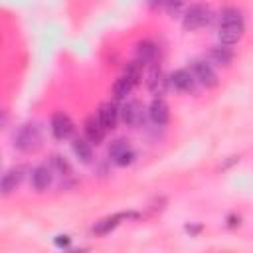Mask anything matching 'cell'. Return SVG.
Returning <instances> with one entry per match:
<instances>
[{
	"instance_id": "24",
	"label": "cell",
	"mask_w": 253,
	"mask_h": 253,
	"mask_svg": "<svg viewBox=\"0 0 253 253\" xmlns=\"http://www.w3.org/2000/svg\"><path fill=\"white\" fill-rule=\"evenodd\" d=\"M69 243H71V237L69 235H57L55 237V245L57 247H67Z\"/></svg>"
},
{
	"instance_id": "22",
	"label": "cell",
	"mask_w": 253,
	"mask_h": 253,
	"mask_svg": "<svg viewBox=\"0 0 253 253\" xmlns=\"http://www.w3.org/2000/svg\"><path fill=\"white\" fill-rule=\"evenodd\" d=\"M237 22H243V16L237 8H223L221 14H219V26L223 24H237Z\"/></svg>"
},
{
	"instance_id": "23",
	"label": "cell",
	"mask_w": 253,
	"mask_h": 253,
	"mask_svg": "<svg viewBox=\"0 0 253 253\" xmlns=\"http://www.w3.org/2000/svg\"><path fill=\"white\" fill-rule=\"evenodd\" d=\"M166 12H168V16H180V14H184L186 12V6H184V0H168V4H166V8H164Z\"/></svg>"
},
{
	"instance_id": "2",
	"label": "cell",
	"mask_w": 253,
	"mask_h": 253,
	"mask_svg": "<svg viewBox=\"0 0 253 253\" xmlns=\"http://www.w3.org/2000/svg\"><path fill=\"white\" fill-rule=\"evenodd\" d=\"M210 22H211V10L206 4H192L184 12L182 26L188 32H196V30H202L204 26H208Z\"/></svg>"
},
{
	"instance_id": "20",
	"label": "cell",
	"mask_w": 253,
	"mask_h": 253,
	"mask_svg": "<svg viewBox=\"0 0 253 253\" xmlns=\"http://www.w3.org/2000/svg\"><path fill=\"white\" fill-rule=\"evenodd\" d=\"M123 75H125L128 81H132V85L136 87V85L140 83V79H142V63L136 61V59L128 61V63L125 65V69H123Z\"/></svg>"
},
{
	"instance_id": "16",
	"label": "cell",
	"mask_w": 253,
	"mask_h": 253,
	"mask_svg": "<svg viewBox=\"0 0 253 253\" xmlns=\"http://www.w3.org/2000/svg\"><path fill=\"white\" fill-rule=\"evenodd\" d=\"M132 215H134V213H115V215H107V217L95 221V225H93V233H95V235H107V233H111V231L121 223V219H125V217H132Z\"/></svg>"
},
{
	"instance_id": "13",
	"label": "cell",
	"mask_w": 253,
	"mask_h": 253,
	"mask_svg": "<svg viewBox=\"0 0 253 253\" xmlns=\"http://www.w3.org/2000/svg\"><path fill=\"white\" fill-rule=\"evenodd\" d=\"M121 111V121L126 125V126H134L140 123L142 119V107L136 99H128L123 103V107L119 109Z\"/></svg>"
},
{
	"instance_id": "10",
	"label": "cell",
	"mask_w": 253,
	"mask_h": 253,
	"mask_svg": "<svg viewBox=\"0 0 253 253\" xmlns=\"http://www.w3.org/2000/svg\"><path fill=\"white\" fill-rule=\"evenodd\" d=\"M134 55H136V61H140L142 65H156L158 45L152 40H140L134 47Z\"/></svg>"
},
{
	"instance_id": "6",
	"label": "cell",
	"mask_w": 253,
	"mask_h": 253,
	"mask_svg": "<svg viewBox=\"0 0 253 253\" xmlns=\"http://www.w3.org/2000/svg\"><path fill=\"white\" fill-rule=\"evenodd\" d=\"M168 79H170V87L180 91V93H192L196 89V83H198L196 75L188 69H176L170 73Z\"/></svg>"
},
{
	"instance_id": "17",
	"label": "cell",
	"mask_w": 253,
	"mask_h": 253,
	"mask_svg": "<svg viewBox=\"0 0 253 253\" xmlns=\"http://www.w3.org/2000/svg\"><path fill=\"white\" fill-rule=\"evenodd\" d=\"M208 57H210L211 63H215V65H219V67H227V65L233 61V51H231L227 45L219 43V45H213V47L210 49Z\"/></svg>"
},
{
	"instance_id": "19",
	"label": "cell",
	"mask_w": 253,
	"mask_h": 253,
	"mask_svg": "<svg viewBox=\"0 0 253 253\" xmlns=\"http://www.w3.org/2000/svg\"><path fill=\"white\" fill-rule=\"evenodd\" d=\"M132 89H134L132 81H128L125 75H121V77L113 83V97H115L117 101H123V99H126V97L130 95Z\"/></svg>"
},
{
	"instance_id": "7",
	"label": "cell",
	"mask_w": 253,
	"mask_h": 253,
	"mask_svg": "<svg viewBox=\"0 0 253 253\" xmlns=\"http://www.w3.org/2000/svg\"><path fill=\"white\" fill-rule=\"evenodd\" d=\"M146 87L154 97H162L170 87V79L162 73V69L158 65H152V69L148 73V79H146Z\"/></svg>"
},
{
	"instance_id": "3",
	"label": "cell",
	"mask_w": 253,
	"mask_h": 253,
	"mask_svg": "<svg viewBox=\"0 0 253 253\" xmlns=\"http://www.w3.org/2000/svg\"><path fill=\"white\" fill-rule=\"evenodd\" d=\"M109 158L117 164V166H128V164H132V160H134V150H132V146L128 144V140L126 138H117V140H113L111 142V146H109Z\"/></svg>"
},
{
	"instance_id": "4",
	"label": "cell",
	"mask_w": 253,
	"mask_h": 253,
	"mask_svg": "<svg viewBox=\"0 0 253 253\" xmlns=\"http://www.w3.org/2000/svg\"><path fill=\"white\" fill-rule=\"evenodd\" d=\"M49 128H51V134H53L55 140H67L75 132V125H73L71 117L65 115V113H53Z\"/></svg>"
},
{
	"instance_id": "15",
	"label": "cell",
	"mask_w": 253,
	"mask_h": 253,
	"mask_svg": "<svg viewBox=\"0 0 253 253\" xmlns=\"http://www.w3.org/2000/svg\"><path fill=\"white\" fill-rule=\"evenodd\" d=\"M83 130H85V138L91 142V144H101L103 138H105V126L101 125L99 117H89L85 123H83Z\"/></svg>"
},
{
	"instance_id": "5",
	"label": "cell",
	"mask_w": 253,
	"mask_h": 253,
	"mask_svg": "<svg viewBox=\"0 0 253 253\" xmlns=\"http://www.w3.org/2000/svg\"><path fill=\"white\" fill-rule=\"evenodd\" d=\"M192 73L196 75L198 83L204 85L206 89H213L217 85V73L213 71L211 63L206 59H196L192 61Z\"/></svg>"
},
{
	"instance_id": "18",
	"label": "cell",
	"mask_w": 253,
	"mask_h": 253,
	"mask_svg": "<svg viewBox=\"0 0 253 253\" xmlns=\"http://www.w3.org/2000/svg\"><path fill=\"white\" fill-rule=\"evenodd\" d=\"M71 148H73V154L77 156L79 162L91 164V160H93V148H91V142H89L87 138H79V136L73 138Z\"/></svg>"
},
{
	"instance_id": "1",
	"label": "cell",
	"mask_w": 253,
	"mask_h": 253,
	"mask_svg": "<svg viewBox=\"0 0 253 253\" xmlns=\"http://www.w3.org/2000/svg\"><path fill=\"white\" fill-rule=\"evenodd\" d=\"M14 146L20 152H36L42 146V130L36 123L22 125L14 134Z\"/></svg>"
},
{
	"instance_id": "11",
	"label": "cell",
	"mask_w": 253,
	"mask_h": 253,
	"mask_svg": "<svg viewBox=\"0 0 253 253\" xmlns=\"http://www.w3.org/2000/svg\"><path fill=\"white\" fill-rule=\"evenodd\" d=\"M97 117L101 121V125L105 126V130H113L121 119V111L115 103L107 101V103H101L99 109H97Z\"/></svg>"
},
{
	"instance_id": "14",
	"label": "cell",
	"mask_w": 253,
	"mask_h": 253,
	"mask_svg": "<svg viewBox=\"0 0 253 253\" xmlns=\"http://www.w3.org/2000/svg\"><path fill=\"white\" fill-rule=\"evenodd\" d=\"M22 178H24V168L22 166H16V168H10L4 172L2 176V182H0V190L4 196H10L14 190H18V186L22 184Z\"/></svg>"
},
{
	"instance_id": "8",
	"label": "cell",
	"mask_w": 253,
	"mask_h": 253,
	"mask_svg": "<svg viewBox=\"0 0 253 253\" xmlns=\"http://www.w3.org/2000/svg\"><path fill=\"white\" fill-rule=\"evenodd\" d=\"M148 117L156 126H166L170 121V107L162 97H154L148 107Z\"/></svg>"
},
{
	"instance_id": "21",
	"label": "cell",
	"mask_w": 253,
	"mask_h": 253,
	"mask_svg": "<svg viewBox=\"0 0 253 253\" xmlns=\"http://www.w3.org/2000/svg\"><path fill=\"white\" fill-rule=\"evenodd\" d=\"M51 168H53L59 176H63V178H71V174H73L71 164H69L67 158L61 156V154H53V156H51Z\"/></svg>"
},
{
	"instance_id": "9",
	"label": "cell",
	"mask_w": 253,
	"mask_h": 253,
	"mask_svg": "<svg viewBox=\"0 0 253 253\" xmlns=\"http://www.w3.org/2000/svg\"><path fill=\"white\" fill-rule=\"evenodd\" d=\"M53 168H51V164L47 166V164H40V166H36L34 170H32V186H34V190L36 192H45L49 186H51V182H53Z\"/></svg>"
},
{
	"instance_id": "12",
	"label": "cell",
	"mask_w": 253,
	"mask_h": 253,
	"mask_svg": "<svg viewBox=\"0 0 253 253\" xmlns=\"http://www.w3.org/2000/svg\"><path fill=\"white\" fill-rule=\"evenodd\" d=\"M243 32H245L243 22H237V24H223V26H219V32H217L219 43H223V45H233V43H237V42L243 38Z\"/></svg>"
},
{
	"instance_id": "25",
	"label": "cell",
	"mask_w": 253,
	"mask_h": 253,
	"mask_svg": "<svg viewBox=\"0 0 253 253\" xmlns=\"http://www.w3.org/2000/svg\"><path fill=\"white\" fill-rule=\"evenodd\" d=\"M166 4H168V0H148V6L154 10H164Z\"/></svg>"
}]
</instances>
